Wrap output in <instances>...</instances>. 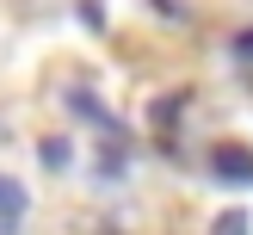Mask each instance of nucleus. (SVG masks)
<instances>
[{
  "mask_svg": "<svg viewBox=\"0 0 253 235\" xmlns=\"http://www.w3.org/2000/svg\"><path fill=\"white\" fill-rule=\"evenodd\" d=\"M68 136H43V142H37V161H43V167H68Z\"/></svg>",
  "mask_w": 253,
  "mask_h": 235,
  "instance_id": "4",
  "label": "nucleus"
},
{
  "mask_svg": "<svg viewBox=\"0 0 253 235\" xmlns=\"http://www.w3.org/2000/svg\"><path fill=\"white\" fill-rule=\"evenodd\" d=\"M235 56H241V62H253V31H235Z\"/></svg>",
  "mask_w": 253,
  "mask_h": 235,
  "instance_id": "7",
  "label": "nucleus"
},
{
  "mask_svg": "<svg viewBox=\"0 0 253 235\" xmlns=\"http://www.w3.org/2000/svg\"><path fill=\"white\" fill-rule=\"evenodd\" d=\"M25 210H31V198H25V186L0 173V235H19V229H25Z\"/></svg>",
  "mask_w": 253,
  "mask_h": 235,
  "instance_id": "1",
  "label": "nucleus"
},
{
  "mask_svg": "<svg viewBox=\"0 0 253 235\" xmlns=\"http://www.w3.org/2000/svg\"><path fill=\"white\" fill-rule=\"evenodd\" d=\"M216 235H247V217H241V210H229V217L216 223Z\"/></svg>",
  "mask_w": 253,
  "mask_h": 235,
  "instance_id": "6",
  "label": "nucleus"
},
{
  "mask_svg": "<svg viewBox=\"0 0 253 235\" xmlns=\"http://www.w3.org/2000/svg\"><path fill=\"white\" fill-rule=\"evenodd\" d=\"M210 173H216V180H229V186H235V180L247 186V180H253V148H235V142H222L216 155H210Z\"/></svg>",
  "mask_w": 253,
  "mask_h": 235,
  "instance_id": "2",
  "label": "nucleus"
},
{
  "mask_svg": "<svg viewBox=\"0 0 253 235\" xmlns=\"http://www.w3.org/2000/svg\"><path fill=\"white\" fill-rule=\"evenodd\" d=\"M74 12H81V25H93V31H99V25H105V6H99V0H81V6H74Z\"/></svg>",
  "mask_w": 253,
  "mask_h": 235,
  "instance_id": "5",
  "label": "nucleus"
},
{
  "mask_svg": "<svg viewBox=\"0 0 253 235\" xmlns=\"http://www.w3.org/2000/svg\"><path fill=\"white\" fill-rule=\"evenodd\" d=\"M68 111H81V118H86V124H93V130H105V136H124V124H118V118H111V111H105V105H99V99H93V93H86V87H68Z\"/></svg>",
  "mask_w": 253,
  "mask_h": 235,
  "instance_id": "3",
  "label": "nucleus"
}]
</instances>
